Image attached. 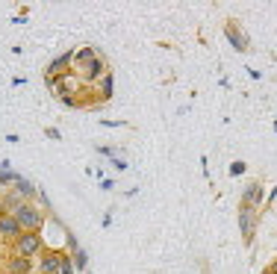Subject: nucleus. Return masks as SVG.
Returning <instances> with one entry per match:
<instances>
[{"instance_id":"obj_1","label":"nucleus","mask_w":277,"mask_h":274,"mask_svg":"<svg viewBox=\"0 0 277 274\" xmlns=\"http://www.w3.org/2000/svg\"><path fill=\"white\" fill-rule=\"evenodd\" d=\"M38 248H41V239H38L36 233H24V236H18V254H21V257H33Z\"/></svg>"},{"instance_id":"obj_2","label":"nucleus","mask_w":277,"mask_h":274,"mask_svg":"<svg viewBox=\"0 0 277 274\" xmlns=\"http://www.w3.org/2000/svg\"><path fill=\"white\" fill-rule=\"evenodd\" d=\"M15 218H18V224H24V227H38V224H41V215H38L36 209L24 206V203L15 209Z\"/></svg>"},{"instance_id":"obj_3","label":"nucleus","mask_w":277,"mask_h":274,"mask_svg":"<svg viewBox=\"0 0 277 274\" xmlns=\"http://www.w3.org/2000/svg\"><path fill=\"white\" fill-rule=\"evenodd\" d=\"M0 233H3V236H18V218H15V215L0 218Z\"/></svg>"},{"instance_id":"obj_4","label":"nucleus","mask_w":277,"mask_h":274,"mask_svg":"<svg viewBox=\"0 0 277 274\" xmlns=\"http://www.w3.org/2000/svg\"><path fill=\"white\" fill-rule=\"evenodd\" d=\"M242 233H245V236H251V224H253V213H251V206H245V209H242Z\"/></svg>"},{"instance_id":"obj_5","label":"nucleus","mask_w":277,"mask_h":274,"mask_svg":"<svg viewBox=\"0 0 277 274\" xmlns=\"http://www.w3.org/2000/svg\"><path fill=\"white\" fill-rule=\"evenodd\" d=\"M9 268H12V271H18V274H24V271H30V262H27V257H21V260L15 257V260H12V265H9Z\"/></svg>"},{"instance_id":"obj_6","label":"nucleus","mask_w":277,"mask_h":274,"mask_svg":"<svg viewBox=\"0 0 277 274\" xmlns=\"http://www.w3.org/2000/svg\"><path fill=\"white\" fill-rule=\"evenodd\" d=\"M245 201H248V203H257V201H260V186H257V183H253V186H248V192H245Z\"/></svg>"},{"instance_id":"obj_7","label":"nucleus","mask_w":277,"mask_h":274,"mask_svg":"<svg viewBox=\"0 0 277 274\" xmlns=\"http://www.w3.org/2000/svg\"><path fill=\"white\" fill-rule=\"evenodd\" d=\"M62 257H48V260L41 262V271H53V268H59Z\"/></svg>"},{"instance_id":"obj_8","label":"nucleus","mask_w":277,"mask_h":274,"mask_svg":"<svg viewBox=\"0 0 277 274\" xmlns=\"http://www.w3.org/2000/svg\"><path fill=\"white\" fill-rule=\"evenodd\" d=\"M18 192H21V195H30V192H33V186H30L27 180H21V177H18Z\"/></svg>"},{"instance_id":"obj_9","label":"nucleus","mask_w":277,"mask_h":274,"mask_svg":"<svg viewBox=\"0 0 277 274\" xmlns=\"http://www.w3.org/2000/svg\"><path fill=\"white\" fill-rule=\"evenodd\" d=\"M56 274H74L71 262H68V260H62V262H59V271H56Z\"/></svg>"},{"instance_id":"obj_10","label":"nucleus","mask_w":277,"mask_h":274,"mask_svg":"<svg viewBox=\"0 0 277 274\" xmlns=\"http://www.w3.org/2000/svg\"><path fill=\"white\" fill-rule=\"evenodd\" d=\"M68 59H71V53H65V56H59V59H56L53 65H50V71H56V68H62V65H65Z\"/></svg>"},{"instance_id":"obj_11","label":"nucleus","mask_w":277,"mask_h":274,"mask_svg":"<svg viewBox=\"0 0 277 274\" xmlns=\"http://www.w3.org/2000/svg\"><path fill=\"white\" fill-rule=\"evenodd\" d=\"M77 268H86V254H77Z\"/></svg>"},{"instance_id":"obj_12","label":"nucleus","mask_w":277,"mask_h":274,"mask_svg":"<svg viewBox=\"0 0 277 274\" xmlns=\"http://www.w3.org/2000/svg\"><path fill=\"white\" fill-rule=\"evenodd\" d=\"M268 274H277V271H268Z\"/></svg>"}]
</instances>
